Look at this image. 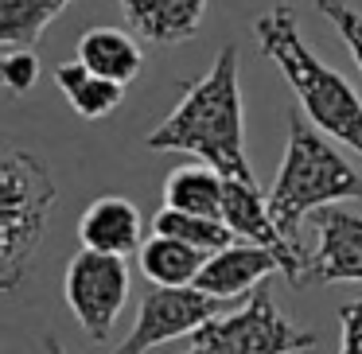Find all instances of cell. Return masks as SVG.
I'll use <instances>...</instances> for the list:
<instances>
[{
	"mask_svg": "<svg viewBox=\"0 0 362 354\" xmlns=\"http://www.w3.org/2000/svg\"><path fill=\"white\" fill-rule=\"evenodd\" d=\"M152 152H187L234 179H253L245 156L242 55L234 43L218 51L211 71L175 102V110L144 136Z\"/></svg>",
	"mask_w": 362,
	"mask_h": 354,
	"instance_id": "6da1fadb",
	"label": "cell"
},
{
	"mask_svg": "<svg viewBox=\"0 0 362 354\" xmlns=\"http://www.w3.org/2000/svg\"><path fill=\"white\" fill-rule=\"evenodd\" d=\"M253 35H257L261 55L292 86L308 121L315 129H323L335 144H346L362 156V98L335 66H327L315 55V47L300 32L296 8L292 4H273L269 12L257 16Z\"/></svg>",
	"mask_w": 362,
	"mask_h": 354,
	"instance_id": "7a4b0ae2",
	"label": "cell"
},
{
	"mask_svg": "<svg viewBox=\"0 0 362 354\" xmlns=\"http://www.w3.org/2000/svg\"><path fill=\"white\" fill-rule=\"evenodd\" d=\"M351 199L362 203V175L331 144V136L308 121L304 110H292L284 160L276 167L273 191H269V206H273L276 226L284 230V237L296 242L304 218H312L320 206L351 203Z\"/></svg>",
	"mask_w": 362,
	"mask_h": 354,
	"instance_id": "3957f363",
	"label": "cell"
},
{
	"mask_svg": "<svg viewBox=\"0 0 362 354\" xmlns=\"http://www.w3.org/2000/svg\"><path fill=\"white\" fill-rule=\"evenodd\" d=\"M59 183L35 152L8 148L0 160V288L16 292L47 234Z\"/></svg>",
	"mask_w": 362,
	"mask_h": 354,
	"instance_id": "277c9868",
	"label": "cell"
},
{
	"mask_svg": "<svg viewBox=\"0 0 362 354\" xmlns=\"http://www.w3.org/2000/svg\"><path fill=\"white\" fill-rule=\"evenodd\" d=\"M320 335L292 323L273 304V292L257 288L238 312L214 315L191 335L187 354H304Z\"/></svg>",
	"mask_w": 362,
	"mask_h": 354,
	"instance_id": "5b68a950",
	"label": "cell"
},
{
	"mask_svg": "<svg viewBox=\"0 0 362 354\" xmlns=\"http://www.w3.org/2000/svg\"><path fill=\"white\" fill-rule=\"evenodd\" d=\"M63 300L71 307V315L78 319V327L86 331L94 343L110 338L117 315L125 312L129 300V265L117 253L86 249L82 245L71 257L63 276Z\"/></svg>",
	"mask_w": 362,
	"mask_h": 354,
	"instance_id": "8992f818",
	"label": "cell"
},
{
	"mask_svg": "<svg viewBox=\"0 0 362 354\" xmlns=\"http://www.w3.org/2000/svg\"><path fill=\"white\" fill-rule=\"evenodd\" d=\"M218 312L222 300L203 292L199 284H152V292L141 300V312H136L129 338L121 346H113L110 354H148L152 346L195 335Z\"/></svg>",
	"mask_w": 362,
	"mask_h": 354,
	"instance_id": "52a82bcc",
	"label": "cell"
},
{
	"mask_svg": "<svg viewBox=\"0 0 362 354\" xmlns=\"http://www.w3.org/2000/svg\"><path fill=\"white\" fill-rule=\"evenodd\" d=\"M320 234L315 253H308L304 284H343L362 281V214L331 203L312 214Z\"/></svg>",
	"mask_w": 362,
	"mask_h": 354,
	"instance_id": "ba28073f",
	"label": "cell"
},
{
	"mask_svg": "<svg viewBox=\"0 0 362 354\" xmlns=\"http://www.w3.org/2000/svg\"><path fill=\"white\" fill-rule=\"evenodd\" d=\"M269 273L288 276V261L276 249H269V245L234 242V245H226V249L206 257V265H203V273H199L195 284L203 292H211V296H218V300H238L250 288H257Z\"/></svg>",
	"mask_w": 362,
	"mask_h": 354,
	"instance_id": "9c48e42d",
	"label": "cell"
},
{
	"mask_svg": "<svg viewBox=\"0 0 362 354\" xmlns=\"http://www.w3.org/2000/svg\"><path fill=\"white\" fill-rule=\"evenodd\" d=\"M125 24L156 47H175L199 35L206 16V0H117Z\"/></svg>",
	"mask_w": 362,
	"mask_h": 354,
	"instance_id": "30bf717a",
	"label": "cell"
},
{
	"mask_svg": "<svg viewBox=\"0 0 362 354\" xmlns=\"http://www.w3.org/2000/svg\"><path fill=\"white\" fill-rule=\"evenodd\" d=\"M78 237H82L86 249L129 257V253H136L144 245V218L129 199L105 195V199H94V203L82 211Z\"/></svg>",
	"mask_w": 362,
	"mask_h": 354,
	"instance_id": "8fae6325",
	"label": "cell"
},
{
	"mask_svg": "<svg viewBox=\"0 0 362 354\" xmlns=\"http://www.w3.org/2000/svg\"><path fill=\"white\" fill-rule=\"evenodd\" d=\"M74 59H82V63L90 66L94 74H102V78H113L121 82V86H129V82H136V74L144 71V51H141V35L133 32V28H90V32H82L78 47H74Z\"/></svg>",
	"mask_w": 362,
	"mask_h": 354,
	"instance_id": "7c38bea8",
	"label": "cell"
},
{
	"mask_svg": "<svg viewBox=\"0 0 362 354\" xmlns=\"http://www.w3.org/2000/svg\"><path fill=\"white\" fill-rule=\"evenodd\" d=\"M206 257H211L206 249L172 234H156V230L136 249V261H141V273L148 284H195Z\"/></svg>",
	"mask_w": 362,
	"mask_h": 354,
	"instance_id": "4fadbf2b",
	"label": "cell"
},
{
	"mask_svg": "<svg viewBox=\"0 0 362 354\" xmlns=\"http://www.w3.org/2000/svg\"><path fill=\"white\" fill-rule=\"evenodd\" d=\"M55 86H59V94L71 102V110L78 113L82 121L110 117V113L121 105V98H125V86H121V82L94 74L82 59H71V63L55 66Z\"/></svg>",
	"mask_w": 362,
	"mask_h": 354,
	"instance_id": "5bb4252c",
	"label": "cell"
},
{
	"mask_svg": "<svg viewBox=\"0 0 362 354\" xmlns=\"http://www.w3.org/2000/svg\"><path fill=\"white\" fill-rule=\"evenodd\" d=\"M222 199H226V175L211 164L175 167L164 183V206H175V211L222 218Z\"/></svg>",
	"mask_w": 362,
	"mask_h": 354,
	"instance_id": "9a60e30c",
	"label": "cell"
},
{
	"mask_svg": "<svg viewBox=\"0 0 362 354\" xmlns=\"http://www.w3.org/2000/svg\"><path fill=\"white\" fill-rule=\"evenodd\" d=\"M74 0H0V43L4 47H35L51 24Z\"/></svg>",
	"mask_w": 362,
	"mask_h": 354,
	"instance_id": "2e32d148",
	"label": "cell"
},
{
	"mask_svg": "<svg viewBox=\"0 0 362 354\" xmlns=\"http://www.w3.org/2000/svg\"><path fill=\"white\" fill-rule=\"evenodd\" d=\"M152 230H156V234L183 237V242L199 245V249H206V253H218V249H226V245L238 242V234L222 218H214V214L175 211V206H164V211L152 218Z\"/></svg>",
	"mask_w": 362,
	"mask_h": 354,
	"instance_id": "e0dca14e",
	"label": "cell"
},
{
	"mask_svg": "<svg viewBox=\"0 0 362 354\" xmlns=\"http://www.w3.org/2000/svg\"><path fill=\"white\" fill-rule=\"evenodd\" d=\"M0 78H4L8 94H16V98L32 94L35 82H40V55H35V47H4Z\"/></svg>",
	"mask_w": 362,
	"mask_h": 354,
	"instance_id": "ac0fdd59",
	"label": "cell"
},
{
	"mask_svg": "<svg viewBox=\"0 0 362 354\" xmlns=\"http://www.w3.org/2000/svg\"><path fill=\"white\" fill-rule=\"evenodd\" d=\"M315 8H320V16L339 32V40L346 43L354 66L362 71V12L351 8L346 0H315Z\"/></svg>",
	"mask_w": 362,
	"mask_h": 354,
	"instance_id": "d6986e66",
	"label": "cell"
},
{
	"mask_svg": "<svg viewBox=\"0 0 362 354\" xmlns=\"http://www.w3.org/2000/svg\"><path fill=\"white\" fill-rule=\"evenodd\" d=\"M339 354H362V300L339 307Z\"/></svg>",
	"mask_w": 362,
	"mask_h": 354,
	"instance_id": "ffe728a7",
	"label": "cell"
},
{
	"mask_svg": "<svg viewBox=\"0 0 362 354\" xmlns=\"http://www.w3.org/2000/svg\"><path fill=\"white\" fill-rule=\"evenodd\" d=\"M43 354H71V350H66V346L63 343H59V338H43Z\"/></svg>",
	"mask_w": 362,
	"mask_h": 354,
	"instance_id": "44dd1931",
	"label": "cell"
}]
</instances>
